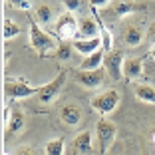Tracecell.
<instances>
[{"label":"cell","instance_id":"21","mask_svg":"<svg viewBox=\"0 0 155 155\" xmlns=\"http://www.w3.org/2000/svg\"><path fill=\"white\" fill-rule=\"evenodd\" d=\"M100 38H101V50H104L105 54L114 52V38H111L110 30H107L104 24H100Z\"/></svg>","mask_w":155,"mask_h":155},{"label":"cell","instance_id":"4","mask_svg":"<svg viewBox=\"0 0 155 155\" xmlns=\"http://www.w3.org/2000/svg\"><path fill=\"white\" fill-rule=\"evenodd\" d=\"M64 84H66V72L62 70L54 80H50L46 86L40 87V91H38V101H42V104H52V101L58 97V94L62 91Z\"/></svg>","mask_w":155,"mask_h":155},{"label":"cell","instance_id":"7","mask_svg":"<svg viewBox=\"0 0 155 155\" xmlns=\"http://www.w3.org/2000/svg\"><path fill=\"white\" fill-rule=\"evenodd\" d=\"M78 22H80V20H78L72 12L60 14L58 22H56V34L62 36V38H74L78 34Z\"/></svg>","mask_w":155,"mask_h":155},{"label":"cell","instance_id":"14","mask_svg":"<svg viewBox=\"0 0 155 155\" xmlns=\"http://www.w3.org/2000/svg\"><path fill=\"white\" fill-rule=\"evenodd\" d=\"M123 42H125V46H129V48H135V46H139L143 42V32L139 26H127L125 30H123Z\"/></svg>","mask_w":155,"mask_h":155},{"label":"cell","instance_id":"3","mask_svg":"<svg viewBox=\"0 0 155 155\" xmlns=\"http://www.w3.org/2000/svg\"><path fill=\"white\" fill-rule=\"evenodd\" d=\"M119 101H121V96H119L117 90H105L91 100V107L100 115H110L119 105Z\"/></svg>","mask_w":155,"mask_h":155},{"label":"cell","instance_id":"26","mask_svg":"<svg viewBox=\"0 0 155 155\" xmlns=\"http://www.w3.org/2000/svg\"><path fill=\"white\" fill-rule=\"evenodd\" d=\"M147 38H149L151 44H155V22H151L149 30H147Z\"/></svg>","mask_w":155,"mask_h":155},{"label":"cell","instance_id":"8","mask_svg":"<svg viewBox=\"0 0 155 155\" xmlns=\"http://www.w3.org/2000/svg\"><path fill=\"white\" fill-rule=\"evenodd\" d=\"M105 72L104 70H78L76 72V82L84 87H97L104 82Z\"/></svg>","mask_w":155,"mask_h":155},{"label":"cell","instance_id":"23","mask_svg":"<svg viewBox=\"0 0 155 155\" xmlns=\"http://www.w3.org/2000/svg\"><path fill=\"white\" fill-rule=\"evenodd\" d=\"M72 48H74V46L70 44V42H62V44H58V48H56V56H58V60H62V62L70 60V58H72Z\"/></svg>","mask_w":155,"mask_h":155},{"label":"cell","instance_id":"25","mask_svg":"<svg viewBox=\"0 0 155 155\" xmlns=\"http://www.w3.org/2000/svg\"><path fill=\"white\" fill-rule=\"evenodd\" d=\"M10 6L12 8H18V10H28L32 6V2H28V0H24V2H10Z\"/></svg>","mask_w":155,"mask_h":155},{"label":"cell","instance_id":"27","mask_svg":"<svg viewBox=\"0 0 155 155\" xmlns=\"http://www.w3.org/2000/svg\"><path fill=\"white\" fill-rule=\"evenodd\" d=\"M107 4H111L110 0H104V2H101V0H91V6H97V8H101V6H107Z\"/></svg>","mask_w":155,"mask_h":155},{"label":"cell","instance_id":"6","mask_svg":"<svg viewBox=\"0 0 155 155\" xmlns=\"http://www.w3.org/2000/svg\"><path fill=\"white\" fill-rule=\"evenodd\" d=\"M123 62H125V58H123V54L117 52V50L105 54V60H104L105 72H107V76H110L111 80H115V82L123 78Z\"/></svg>","mask_w":155,"mask_h":155},{"label":"cell","instance_id":"29","mask_svg":"<svg viewBox=\"0 0 155 155\" xmlns=\"http://www.w3.org/2000/svg\"><path fill=\"white\" fill-rule=\"evenodd\" d=\"M149 56H151V58H153V60H155V44H153V46H151V50H149Z\"/></svg>","mask_w":155,"mask_h":155},{"label":"cell","instance_id":"2","mask_svg":"<svg viewBox=\"0 0 155 155\" xmlns=\"http://www.w3.org/2000/svg\"><path fill=\"white\" fill-rule=\"evenodd\" d=\"M115 133H117V127L115 123H111L110 119L101 117L100 121L96 123V143H97V151L100 153H107L115 139Z\"/></svg>","mask_w":155,"mask_h":155},{"label":"cell","instance_id":"10","mask_svg":"<svg viewBox=\"0 0 155 155\" xmlns=\"http://www.w3.org/2000/svg\"><path fill=\"white\" fill-rule=\"evenodd\" d=\"M60 117H62V121H64L66 125L76 127L78 123L82 121V110H80L76 104H68L60 110Z\"/></svg>","mask_w":155,"mask_h":155},{"label":"cell","instance_id":"5","mask_svg":"<svg viewBox=\"0 0 155 155\" xmlns=\"http://www.w3.org/2000/svg\"><path fill=\"white\" fill-rule=\"evenodd\" d=\"M40 87H34L26 82H8L4 84V94L10 97V100H20V97H30V96H38Z\"/></svg>","mask_w":155,"mask_h":155},{"label":"cell","instance_id":"18","mask_svg":"<svg viewBox=\"0 0 155 155\" xmlns=\"http://www.w3.org/2000/svg\"><path fill=\"white\" fill-rule=\"evenodd\" d=\"M114 14L115 16H127V14H131V12H135V10H141L143 8V4H135V2H115L114 6Z\"/></svg>","mask_w":155,"mask_h":155},{"label":"cell","instance_id":"17","mask_svg":"<svg viewBox=\"0 0 155 155\" xmlns=\"http://www.w3.org/2000/svg\"><path fill=\"white\" fill-rule=\"evenodd\" d=\"M135 96L145 104L155 105V87L147 86V84H137L135 86Z\"/></svg>","mask_w":155,"mask_h":155},{"label":"cell","instance_id":"28","mask_svg":"<svg viewBox=\"0 0 155 155\" xmlns=\"http://www.w3.org/2000/svg\"><path fill=\"white\" fill-rule=\"evenodd\" d=\"M16 155H34V151L30 149V147H20V149H18V153H16Z\"/></svg>","mask_w":155,"mask_h":155},{"label":"cell","instance_id":"24","mask_svg":"<svg viewBox=\"0 0 155 155\" xmlns=\"http://www.w3.org/2000/svg\"><path fill=\"white\" fill-rule=\"evenodd\" d=\"M64 6H66L68 12L74 14L78 8H82V6H84V2H80V0H64Z\"/></svg>","mask_w":155,"mask_h":155},{"label":"cell","instance_id":"30","mask_svg":"<svg viewBox=\"0 0 155 155\" xmlns=\"http://www.w3.org/2000/svg\"><path fill=\"white\" fill-rule=\"evenodd\" d=\"M4 155H8V153H4Z\"/></svg>","mask_w":155,"mask_h":155},{"label":"cell","instance_id":"16","mask_svg":"<svg viewBox=\"0 0 155 155\" xmlns=\"http://www.w3.org/2000/svg\"><path fill=\"white\" fill-rule=\"evenodd\" d=\"M105 52L104 50H97L94 52L91 56H87V58H84L82 66H80V70H100V66L104 64V60H105Z\"/></svg>","mask_w":155,"mask_h":155},{"label":"cell","instance_id":"9","mask_svg":"<svg viewBox=\"0 0 155 155\" xmlns=\"http://www.w3.org/2000/svg\"><path fill=\"white\" fill-rule=\"evenodd\" d=\"M74 50L80 52V54H84L87 58V56H91L94 52L101 50V38H87V40H84V38H78V40L72 42Z\"/></svg>","mask_w":155,"mask_h":155},{"label":"cell","instance_id":"11","mask_svg":"<svg viewBox=\"0 0 155 155\" xmlns=\"http://www.w3.org/2000/svg\"><path fill=\"white\" fill-rule=\"evenodd\" d=\"M143 72V58H125L123 62V78L131 82Z\"/></svg>","mask_w":155,"mask_h":155},{"label":"cell","instance_id":"20","mask_svg":"<svg viewBox=\"0 0 155 155\" xmlns=\"http://www.w3.org/2000/svg\"><path fill=\"white\" fill-rule=\"evenodd\" d=\"M46 155H64V137H56L44 145Z\"/></svg>","mask_w":155,"mask_h":155},{"label":"cell","instance_id":"15","mask_svg":"<svg viewBox=\"0 0 155 155\" xmlns=\"http://www.w3.org/2000/svg\"><path fill=\"white\" fill-rule=\"evenodd\" d=\"M24 125H26V115H24V111H22V110H18V107H14V110H12V117H10V123H8V129H6V133H8V135H14V133L22 131Z\"/></svg>","mask_w":155,"mask_h":155},{"label":"cell","instance_id":"1","mask_svg":"<svg viewBox=\"0 0 155 155\" xmlns=\"http://www.w3.org/2000/svg\"><path fill=\"white\" fill-rule=\"evenodd\" d=\"M30 46H32L38 54H46V52L58 48L56 40L48 32H44V30L40 28V24H38L34 18H30Z\"/></svg>","mask_w":155,"mask_h":155},{"label":"cell","instance_id":"13","mask_svg":"<svg viewBox=\"0 0 155 155\" xmlns=\"http://www.w3.org/2000/svg\"><path fill=\"white\" fill-rule=\"evenodd\" d=\"M74 151L78 155H90L91 153V133L90 131H80L74 139Z\"/></svg>","mask_w":155,"mask_h":155},{"label":"cell","instance_id":"22","mask_svg":"<svg viewBox=\"0 0 155 155\" xmlns=\"http://www.w3.org/2000/svg\"><path fill=\"white\" fill-rule=\"evenodd\" d=\"M20 34V26L14 20H4V24H2V36H4V40H12V38H16Z\"/></svg>","mask_w":155,"mask_h":155},{"label":"cell","instance_id":"12","mask_svg":"<svg viewBox=\"0 0 155 155\" xmlns=\"http://www.w3.org/2000/svg\"><path fill=\"white\" fill-rule=\"evenodd\" d=\"M78 34H80L84 40H87V38H97V34H100V24L94 18H82L78 22Z\"/></svg>","mask_w":155,"mask_h":155},{"label":"cell","instance_id":"19","mask_svg":"<svg viewBox=\"0 0 155 155\" xmlns=\"http://www.w3.org/2000/svg\"><path fill=\"white\" fill-rule=\"evenodd\" d=\"M36 16H38L42 26H48L52 22V18H54V10H52L50 4H38L36 6Z\"/></svg>","mask_w":155,"mask_h":155}]
</instances>
